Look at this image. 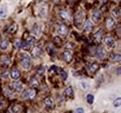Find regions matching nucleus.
<instances>
[{
	"instance_id": "obj_1",
	"label": "nucleus",
	"mask_w": 121,
	"mask_h": 113,
	"mask_svg": "<svg viewBox=\"0 0 121 113\" xmlns=\"http://www.w3.org/2000/svg\"><path fill=\"white\" fill-rule=\"evenodd\" d=\"M20 56H22V57H21V65H22V67L23 69H25V70L30 69V67H31L30 56H28L27 54H21Z\"/></svg>"
},
{
	"instance_id": "obj_2",
	"label": "nucleus",
	"mask_w": 121,
	"mask_h": 113,
	"mask_svg": "<svg viewBox=\"0 0 121 113\" xmlns=\"http://www.w3.org/2000/svg\"><path fill=\"white\" fill-rule=\"evenodd\" d=\"M35 37H33V36H29V37L26 39L25 43H23V44H22V49H23V50L28 51V50H30L31 49V47L35 44Z\"/></svg>"
},
{
	"instance_id": "obj_3",
	"label": "nucleus",
	"mask_w": 121,
	"mask_h": 113,
	"mask_svg": "<svg viewBox=\"0 0 121 113\" xmlns=\"http://www.w3.org/2000/svg\"><path fill=\"white\" fill-rule=\"evenodd\" d=\"M35 96H36V91H35V89H29V90L25 91V92L22 94V97H24V98H29V99L35 98Z\"/></svg>"
},
{
	"instance_id": "obj_4",
	"label": "nucleus",
	"mask_w": 121,
	"mask_h": 113,
	"mask_svg": "<svg viewBox=\"0 0 121 113\" xmlns=\"http://www.w3.org/2000/svg\"><path fill=\"white\" fill-rule=\"evenodd\" d=\"M103 36H104V30L101 29V30L97 31V32L94 33V35H93V40L95 41V43L99 44V43H101V41H102Z\"/></svg>"
},
{
	"instance_id": "obj_5",
	"label": "nucleus",
	"mask_w": 121,
	"mask_h": 113,
	"mask_svg": "<svg viewBox=\"0 0 121 113\" xmlns=\"http://www.w3.org/2000/svg\"><path fill=\"white\" fill-rule=\"evenodd\" d=\"M101 12H100V10H98V9H95L93 12H92V17H91V19H92V21L94 22V23H98L99 21H100V20H101Z\"/></svg>"
},
{
	"instance_id": "obj_6",
	"label": "nucleus",
	"mask_w": 121,
	"mask_h": 113,
	"mask_svg": "<svg viewBox=\"0 0 121 113\" xmlns=\"http://www.w3.org/2000/svg\"><path fill=\"white\" fill-rule=\"evenodd\" d=\"M42 55H43V49L40 46H35L33 50V56L35 58H39Z\"/></svg>"
},
{
	"instance_id": "obj_7",
	"label": "nucleus",
	"mask_w": 121,
	"mask_h": 113,
	"mask_svg": "<svg viewBox=\"0 0 121 113\" xmlns=\"http://www.w3.org/2000/svg\"><path fill=\"white\" fill-rule=\"evenodd\" d=\"M41 32H42V28H41V26L38 25V24H35V25L34 26L33 30H32V33H33L34 35H35V36H40V35H41Z\"/></svg>"
},
{
	"instance_id": "obj_8",
	"label": "nucleus",
	"mask_w": 121,
	"mask_h": 113,
	"mask_svg": "<svg viewBox=\"0 0 121 113\" xmlns=\"http://www.w3.org/2000/svg\"><path fill=\"white\" fill-rule=\"evenodd\" d=\"M8 7L7 5H2L0 8V17L1 18H6L8 16Z\"/></svg>"
},
{
	"instance_id": "obj_9",
	"label": "nucleus",
	"mask_w": 121,
	"mask_h": 113,
	"mask_svg": "<svg viewBox=\"0 0 121 113\" xmlns=\"http://www.w3.org/2000/svg\"><path fill=\"white\" fill-rule=\"evenodd\" d=\"M104 43H105L106 45H107V46H109V47H113V46H115V44H116L115 40H114L111 36H106Z\"/></svg>"
},
{
	"instance_id": "obj_10",
	"label": "nucleus",
	"mask_w": 121,
	"mask_h": 113,
	"mask_svg": "<svg viewBox=\"0 0 121 113\" xmlns=\"http://www.w3.org/2000/svg\"><path fill=\"white\" fill-rule=\"evenodd\" d=\"M62 56H63V59L66 62H71V60H72V53L70 51H68V50L64 51L62 53Z\"/></svg>"
},
{
	"instance_id": "obj_11",
	"label": "nucleus",
	"mask_w": 121,
	"mask_h": 113,
	"mask_svg": "<svg viewBox=\"0 0 121 113\" xmlns=\"http://www.w3.org/2000/svg\"><path fill=\"white\" fill-rule=\"evenodd\" d=\"M58 33L60 35H66L68 33V28L65 25H60V27L58 28Z\"/></svg>"
},
{
	"instance_id": "obj_12",
	"label": "nucleus",
	"mask_w": 121,
	"mask_h": 113,
	"mask_svg": "<svg viewBox=\"0 0 121 113\" xmlns=\"http://www.w3.org/2000/svg\"><path fill=\"white\" fill-rule=\"evenodd\" d=\"M116 21L114 20V19L112 18H108L107 19V21H106V26L108 29H113L116 27Z\"/></svg>"
},
{
	"instance_id": "obj_13",
	"label": "nucleus",
	"mask_w": 121,
	"mask_h": 113,
	"mask_svg": "<svg viewBox=\"0 0 121 113\" xmlns=\"http://www.w3.org/2000/svg\"><path fill=\"white\" fill-rule=\"evenodd\" d=\"M100 68V65L97 63V62H92L91 63V65H89V70L91 72H95L99 70Z\"/></svg>"
},
{
	"instance_id": "obj_14",
	"label": "nucleus",
	"mask_w": 121,
	"mask_h": 113,
	"mask_svg": "<svg viewBox=\"0 0 121 113\" xmlns=\"http://www.w3.org/2000/svg\"><path fill=\"white\" fill-rule=\"evenodd\" d=\"M10 76H11L12 79L17 80V79L20 78V76H21V72H20V71H18L17 69H13V70H11V71H10Z\"/></svg>"
},
{
	"instance_id": "obj_15",
	"label": "nucleus",
	"mask_w": 121,
	"mask_h": 113,
	"mask_svg": "<svg viewBox=\"0 0 121 113\" xmlns=\"http://www.w3.org/2000/svg\"><path fill=\"white\" fill-rule=\"evenodd\" d=\"M12 88H13L15 91H17V92H21V91L22 90L23 86H22V83H20V82H15V83L12 84Z\"/></svg>"
},
{
	"instance_id": "obj_16",
	"label": "nucleus",
	"mask_w": 121,
	"mask_h": 113,
	"mask_svg": "<svg viewBox=\"0 0 121 113\" xmlns=\"http://www.w3.org/2000/svg\"><path fill=\"white\" fill-rule=\"evenodd\" d=\"M9 63H10V60H9V58L8 56H2V58H1V65L3 67H8L9 65Z\"/></svg>"
},
{
	"instance_id": "obj_17",
	"label": "nucleus",
	"mask_w": 121,
	"mask_h": 113,
	"mask_svg": "<svg viewBox=\"0 0 121 113\" xmlns=\"http://www.w3.org/2000/svg\"><path fill=\"white\" fill-rule=\"evenodd\" d=\"M120 12H121L120 8H115V9L112 10V16L114 18H116V19H118L120 17Z\"/></svg>"
},
{
	"instance_id": "obj_18",
	"label": "nucleus",
	"mask_w": 121,
	"mask_h": 113,
	"mask_svg": "<svg viewBox=\"0 0 121 113\" xmlns=\"http://www.w3.org/2000/svg\"><path fill=\"white\" fill-rule=\"evenodd\" d=\"M64 93H65V95H66L67 97H74V90H73L72 87H67V88L65 89Z\"/></svg>"
},
{
	"instance_id": "obj_19",
	"label": "nucleus",
	"mask_w": 121,
	"mask_h": 113,
	"mask_svg": "<svg viewBox=\"0 0 121 113\" xmlns=\"http://www.w3.org/2000/svg\"><path fill=\"white\" fill-rule=\"evenodd\" d=\"M97 56L99 58H103L104 56V49L103 46H99L98 50H97Z\"/></svg>"
},
{
	"instance_id": "obj_20",
	"label": "nucleus",
	"mask_w": 121,
	"mask_h": 113,
	"mask_svg": "<svg viewBox=\"0 0 121 113\" xmlns=\"http://www.w3.org/2000/svg\"><path fill=\"white\" fill-rule=\"evenodd\" d=\"M84 28H85L86 32H91V30H92V28H93V25H92V23H91L90 20H86Z\"/></svg>"
},
{
	"instance_id": "obj_21",
	"label": "nucleus",
	"mask_w": 121,
	"mask_h": 113,
	"mask_svg": "<svg viewBox=\"0 0 121 113\" xmlns=\"http://www.w3.org/2000/svg\"><path fill=\"white\" fill-rule=\"evenodd\" d=\"M30 84L32 85V87H38L39 86V82L37 81V79L35 77H32L30 80Z\"/></svg>"
},
{
	"instance_id": "obj_22",
	"label": "nucleus",
	"mask_w": 121,
	"mask_h": 113,
	"mask_svg": "<svg viewBox=\"0 0 121 113\" xmlns=\"http://www.w3.org/2000/svg\"><path fill=\"white\" fill-rule=\"evenodd\" d=\"M8 46H9V41H8L7 39H4V40H2V41L0 42V48H1L2 50L7 49Z\"/></svg>"
},
{
	"instance_id": "obj_23",
	"label": "nucleus",
	"mask_w": 121,
	"mask_h": 113,
	"mask_svg": "<svg viewBox=\"0 0 121 113\" xmlns=\"http://www.w3.org/2000/svg\"><path fill=\"white\" fill-rule=\"evenodd\" d=\"M60 17H61L62 19H64V20H69V19H70V14L68 13L67 10H61L60 12Z\"/></svg>"
},
{
	"instance_id": "obj_24",
	"label": "nucleus",
	"mask_w": 121,
	"mask_h": 113,
	"mask_svg": "<svg viewBox=\"0 0 121 113\" xmlns=\"http://www.w3.org/2000/svg\"><path fill=\"white\" fill-rule=\"evenodd\" d=\"M45 103L46 105L48 106V107H49V108H52L53 107V100L50 98V97H47L45 99Z\"/></svg>"
},
{
	"instance_id": "obj_25",
	"label": "nucleus",
	"mask_w": 121,
	"mask_h": 113,
	"mask_svg": "<svg viewBox=\"0 0 121 113\" xmlns=\"http://www.w3.org/2000/svg\"><path fill=\"white\" fill-rule=\"evenodd\" d=\"M58 71H59V68H58L57 66H55V65L51 66V67L49 68V70H48V72H49V73H58Z\"/></svg>"
},
{
	"instance_id": "obj_26",
	"label": "nucleus",
	"mask_w": 121,
	"mask_h": 113,
	"mask_svg": "<svg viewBox=\"0 0 121 113\" xmlns=\"http://www.w3.org/2000/svg\"><path fill=\"white\" fill-rule=\"evenodd\" d=\"M87 102H88L89 104H92V103L94 102V96L91 95V94H89V95L87 96Z\"/></svg>"
},
{
	"instance_id": "obj_27",
	"label": "nucleus",
	"mask_w": 121,
	"mask_h": 113,
	"mask_svg": "<svg viewBox=\"0 0 121 113\" xmlns=\"http://www.w3.org/2000/svg\"><path fill=\"white\" fill-rule=\"evenodd\" d=\"M112 59H113V61H115V62H119L121 59L120 54H114Z\"/></svg>"
},
{
	"instance_id": "obj_28",
	"label": "nucleus",
	"mask_w": 121,
	"mask_h": 113,
	"mask_svg": "<svg viewBox=\"0 0 121 113\" xmlns=\"http://www.w3.org/2000/svg\"><path fill=\"white\" fill-rule=\"evenodd\" d=\"M47 13V7H43V9H42V8H40V9H39V16L40 17H44Z\"/></svg>"
},
{
	"instance_id": "obj_29",
	"label": "nucleus",
	"mask_w": 121,
	"mask_h": 113,
	"mask_svg": "<svg viewBox=\"0 0 121 113\" xmlns=\"http://www.w3.org/2000/svg\"><path fill=\"white\" fill-rule=\"evenodd\" d=\"M11 111H12V112H19V111H21V107L18 106V105L12 106V107H11Z\"/></svg>"
},
{
	"instance_id": "obj_30",
	"label": "nucleus",
	"mask_w": 121,
	"mask_h": 113,
	"mask_svg": "<svg viewBox=\"0 0 121 113\" xmlns=\"http://www.w3.org/2000/svg\"><path fill=\"white\" fill-rule=\"evenodd\" d=\"M81 86H82L83 90H89V89L91 88L90 85L87 84V83H85V82H82V83H81Z\"/></svg>"
},
{
	"instance_id": "obj_31",
	"label": "nucleus",
	"mask_w": 121,
	"mask_h": 113,
	"mask_svg": "<svg viewBox=\"0 0 121 113\" xmlns=\"http://www.w3.org/2000/svg\"><path fill=\"white\" fill-rule=\"evenodd\" d=\"M14 45H15L17 48H21L22 47V43L21 40H15V42H14Z\"/></svg>"
},
{
	"instance_id": "obj_32",
	"label": "nucleus",
	"mask_w": 121,
	"mask_h": 113,
	"mask_svg": "<svg viewBox=\"0 0 121 113\" xmlns=\"http://www.w3.org/2000/svg\"><path fill=\"white\" fill-rule=\"evenodd\" d=\"M120 101H121L120 97H117V98L115 100V102H114V106H115L116 108L119 107V106H120Z\"/></svg>"
},
{
	"instance_id": "obj_33",
	"label": "nucleus",
	"mask_w": 121,
	"mask_h": 113,
	"mask_svg": "<svg viewBox=\"0 0 121 113\" xmlns=\"http://www.w3.org/2000/svg\"><path fill=\"white\" fill-rule=\"evenodd\" d=\"M47 49H48V54H49V55H53V54L55 53L54 48H53V47H51L50 45H49V46H48V48H47Z\"/></svg>"
},
{
	"instance_id": "obj_34",
	"label": "nucleus",
	"mask_w": 121,
	"mask_h": 113,
	"mask_svg": "<svg viewBox=\"0 0 121 113\" xmlns=\"http://www.w3.org/2000/svg\"><path fill=\"white\" fill-rule=\"evenodd\" d=\"M60 76H61V78L62 79H66L67 78V73H66V71H60Z\"/></svg>"
},
{
	"instance_id": "obj_35",
	"label": "nucleus",
	"mask_w": 121,
	"mask_h": 113,
	"mask_svg": "<svg viewBox=\"0 0 121 113\" xmlns=\"http://www.w3.org/2000/svg\"><path fill=\"white\" fill-rule=\"evenodd\" d=\"M8 76H9V72H8L7 71H3V72H2V74H1V77H2V78H5V79H6V78H8Z\"/></svg>"
},
{
	"instance_id": "obj_36",
	"label": "nucleus",
	"mask_w": 121,
	"mask_h": 113,
	"mask_svg": "<svg viewBox=\"0 0 121 113\" xmlns=\"http://www.w3.org/2000/svg\"><path fill=\"white\" fill-rule=\"evenodd\" d=\"M16 27H17V25H16V24H13V25L10 27V29H9V32H14L16 30H17Z\"/></svg>"
},
{
	"instance_id": "obj_37",
	"label": "nucleus",
	"mask_w": 121,
	"mask_h": 113,
	"mask_svg": "<svg viewBox=\"0 0 121 113\" xmlns=\"http://www.w3.org/2000/svg\"><path fill=\"white\" fill-rule=\"evenodd\" d=\"M45 67H44V66H43V67H40V69H39V70H38V73H39V74H42V73H44V71H45Z\"/></svg>"
},
{
	"instance_id": "obj_38",
	"label": "nucleus",
	"mask_w": 121,
	"mask_h": 113,
	"mask_svg": "<svg viewBox=\"0 0 121 113\" xmlns=\"http://www.w3.org/2000/svg\"><path fill=\"white\" fill-rule=\"evenodd\" d=\"M75 112H80V113H83V112H84V109H83L82 108H78V109H76V110H75Z\"/></svg>"
},
{
	"instance_id": "obj_39",
	"label": "nucleus",
	"mask_w": 121,
	"mask_h": 113,
	"mask_svg": "<svg viewBox=\"0 0 121 113\" xmlns=\"http://www.w3.org/2000/svg\"><path fill=\"white\" fill-rule=\"evenodd\" d=\"M3 103V101H2V99H1V97H0V105Z\"/></svg>"
}]
</instances>
